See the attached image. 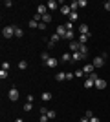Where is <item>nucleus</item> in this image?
I'll return each instance as SVG.
<instances>
[{"label":"nucleus","instance_id":"1","mask_svg":"<svg viewBox=\"0 0 110 122\" xmlns=\"http://www.w3.org/2000/svg\"><path fill=\"white\" fill-rule=\"evenodd\" d=\"M2 35H4V38H11V36H15V25H6L4 29H2Z\"/></svg>","mask_w":110,"mask_h":122},{"label":"nucleus","instance_id":"2","mask_svg":"<svg viewBox=\"0 0 110 122\" xmlns=\"http://www.w3.org/2000/svg\"><path fill=\"white\" fill-rule=\"evenodd\" d=\"M7 97H9L11 102H17L18 100V89H17V87H11L9 91H7Z\"/></svg>","mask_w":110,"mask_h":122},{"label":"nucleus","instance_id":"3","mask_svg":"<svg viewBox=\"0 0 110 122\" xmlns=\"http://www.w3.org/2000/svg\"><path fill=\"white\" fill-rule=\"evenodd\" d=\"M105 58H103V56H101V55H97V56H95V58H94V60H92V64H94V66L95 67H103V66H105Z\"/></svg>","mask_w":110,"mask_h":122},{"label":"nucleus","instance_id":"4","mask_svg":"<svg viewBox=\"0 0 110 122\" xmlns=\"http://www.w3.org/2000/svg\"><path fill=\"white\" fill-rule=\"evenodd\" d=\"M77 31H79V35H90V27H88V24H79Z\"/></svg>","mask_w":110,"mask_h":122},{"label":"nucleus","instance_id":"5","mask_svg":"<svg viewBox=\"0 0 110 122\" xmlns=\"http://www.w3.org/2000/svg\"><path fill=\"white\" fill-rule=\"evenodd\" d=\"M46 13H48V5L46 4H39V5H37V15H46Z\"/></svg>","mask_w":110,"mask_h":122},{"label":"nucleus","instance_id":"6","mask_svg":"<svg viewBox=\"0 0 110 122\" xmlns=\"http://www.w3.org/2000/svg\"><path fill=\"white\" fill-rule=\"evenodd\" d=\"M84 58H86V55H83V53H79V51H75V53H72V60H73V62L84 60Z\"/></svg>","mask_w":110,"mask_h":122},{"label":"nucleus","instance_id":"7","mask_svg":"<svg viewBox=\"0 0 110 122\" xmlns=\"http://www.w3.org/2000/svg\"><path fill=\"white\" fill-rule=\"evenodd\" d=\"M68 49L72 51V53H75V51H79V40H72L68 44Z\"/></svg>","mask_w":110,"mask_h":122},{"label":"nucleus","instance_id":"8","mask_svg":"<svg viewBox=\"0 0 110 122\" xmlns=\"http://www.w3.org/2000/svg\"><path fill=\"white\" fill-rule=\"evenodd\" d=\"M95 87H97V89H105L106 87V80L105 78H97V80H95Z\"/></svg>","mask_w":110,"mask_h":122},{"label":"nucleus","instance_id":"9","mask_svg":"<svg viewBox=\"0 0 110 122\" xmlns=\"http://www.w3.org/2000/svg\"><path fill=\"white\" fill-rule=\"evenodd\" d=\"M66 31H68V29H66V27H64V25L61 24V25H57V31H55V33H57V35L61 36V38H64V35H66Z\"/></svg>","mask_w":110,"mask_h":122},{"label":"nucleus","instance_id":"10","mask_svg":"<svg viewBox=\"0 0 110 122\" xmlns=\"http://www.w3.org/2000/svg\"><path fill=\"white\" fill-rule=\"evenodd\" d=\"M94 69H95V66H94V64H86V66L83 67V71L86 73V75H92V73H94Z\"/></svg>","mask_w":110,"mask_h":122},{"label":"nucleus","instance_id":"11","mask_svg":"<svg viewBox=\"0 0 110 122\" xmlns=\"http://www.w3.org/2000/svg\"><path fill=\"white\" fill-rule=\"evenodd\" d=\"M75 35H77V33H75V31H66V35H64V40H75Z\"/></svg>","mask_w":110,"mask_h":122},{"label":"nucleus","instance_id":"12","mask_svg":"<svg viewBox=\"0 0 110 122\" xmlns=\"http://www.w3.org/2000/svg\"><path fill=\"white\" fill-rule=\"evenodd\" d=\"M59 5H61V4H59L57 0H50V2H48V9H50V11H53V9H57Z\"/></svg>","mask_w":110,"mask_h":122},{"label":"nucleus","instance_id":"13","mask_svg":"<svg viewBox=\"0 0 110 122\" xmlns=\"http://www.w3.org/2000/svg\"><path fill=\"white\" fill-rule=\"evenodd\" d=\"M61 15L70 16V15H72V7H70V5H63V7H61Z\"/></svg>","mask_w":110,"mask_h":122},{"label":"nucleus","instance_id":"14","mask_svg":"<svg viewBox=\"0 0 110 122\" xmlns=\"http://www.w3.org/2000/svg\"><path fill=\"white\" fill-rule=\"evenodd\" d=\"M57 64H59V60H57V58H53V56H50V60L46 62L48 67H57Z\"/></svg>","mask_w":110,"mask_h":122},{"label":"nucleus","instance_id":"15","mask_svg":"<svg viewBox=\"0 0 110 122\" xmlns=\"http://www.w3.org/2000/svg\"><path fill=\"white\" fill-rule=\"evenodd\" d=\"M92 86H95V80H94V78H90V76H88V78L84 80V87L88 89V87H92Z\"/></svg>","mask_w":110,"mask_h":122},{"label":"nucleus","instance_id":"16","mask_svg":"<svg viewBox=\"0 0 110 122\" xmlns=\"http://www.w3.org/2000/svg\"><path fill=\"white\" fill-rule=\"evenodd\" d=\"M90 35H92V33H90ZM90 35H79L77 40L81 42V44H86V42H88V38H90Z\"/></svg>","mask_w":110,"mask_h":122},{"label":"nucleus","instance_id":"17","mask_svg":"<svg viewBox=\"0 0 110 122\" xmlns=\"http://www.w3.org/2000/svg\"><path fill=\"white\" fill-rule=\"evenodd\" d=\"M79 53H83V55H88V47H86V44H81V42H79Z\"/></svg>","mask_w":110,"mask_h":122},{"label":"nucleus","instance_id":"18","mask_svg":"<svg viewBox=\"0 0 110 122\" xmlns=\"http://www.w3.org/2000/svg\"><path fill=\"white\" fill-rule=\"evenodd\" d=\"M55 80H59V82H63V80H66V73H63V71H59L57 75H55Z\"/></svg>","mask_w":110,"mask_h":122},{"label":"nucleus","instance_id":"19","mask_svg":"<svg viewBox=\"0 0 110 122\" xmlns=\"http://www.w3.org/2000/svg\"><path fill=\"white\" fill-rule=\"evenodd\" d=\"M52 20H53V18H52V15H50V13H46V15H42V22H44V24H50Z\"/></svg>","mask_w":110,"mask_h":122},{"label":"nucleus","instance_id":"20","mask_svg":"<svg viewBox=\"0 0 110 122\" xmlns=\"http://www.w3.org/2000/svg\"><path fill=\"white\" fill-rule=\"evenodd\" d=\"M52 97H53V95H52V93H42V95H41V98H42V100H44V102H48V100H52Z\"/></svg>","mask_w":110,"mask_h":122},{"label":"nucleus","instance_id":"21","mask_svg":"<svg viewBox=\"0 0 110 122\" xmlns=\"http://www.w3.org/2000/svg\"><path fill=\"white\" fill-rule=\"evenodd\" d=\"M39 24H41V22H37V20H33V18H31V20H29V22H28V25H29V27H31V29H35V27H37V29H39Z\"/></svg>","mask_w":110,"mask_h":122},{"label":"nucleus","instance_id":"22","mask_svg":"<svg viewBox=\"0 0 110 122\" xmlns=\"http://www.w3.org/2000/svg\"><path fill=\"white\" fill-rule=\"evenodd\" d=\"M68 18H70V22H75V20H79V15H77V11H72V15H70Z\"/></svg>","mask_w":110,"mask_h":122},{"label":"nucleus","instance_id":"23","mask_svg":"<svg viewBox=\"0 0 110 122\" xmlns=\"http://www.w3.org/2000/svg\"><path fill=\"white\" fill-rule=\"evenodd\" d=\"M22 109H24V111H31V109H33V104H31V102H26V104L22 106Z\"/></svg>","mask_w":110,"mask_h":122},{"label":"nucleus","instance_id":"24","mask_svg":"<svg viewBox=\"0 0 110 122\" xmlns=\"http://www.w3.org/2000/svg\"><path fill=\"white\" fill-rule=\"evenodd\" d=\"M9 76V71L7 69H0V78H7Z\"/></svg>","mask_w":110,"mask_h":122},{"label":"nucleus","instance_id":"25","mask_svg":"<svg viewBox=\"0 0 110 122\" xmlns=\"http://www.w3.org/2000/svg\"><path fill=\"white\" fill-rule=\"evenodd\" d=\"M18 69H28V62L26 60H20V62H18Z\"/></svg>","mask_w":110,"mask_h":122},{"label":"nucleus","instance_id":"26","mask_svg":"<svg viewBox=\"0 0 110 122\" xmlns=\"http://www.w3.org/2000/svg\"><path fill=\"white\" fill-rule=\"evenodd\" d=\"M22 35H24V31H22L20 27H17V25H15V36H18V38H20Z\"/></svg>","mask_w":110,"mask_h":122},{"label":"nucleus","instance_id":"27","mask_svg":"<svg viewBox=\"0 0 110 122\" xmlns=\"http://www.w3.org/2000/svg\"><path fill=\"white\" fill-rule=\"evenodd\" d=\"M72 60V55L70 53H63V62H70Z\"/></svg>","mask_w":110,"mask_h":122},{"label":"nucleus","instance_id":"28","mask_svg":"<svg viewBox=\"0 0 110 122\" xmlns=\"http://www.w3.org/2000/svg\"><path fill=\"white\" fill-rule=\"evenodd\" d=\"M86 5H88L86 0H77V7H86Z\"/></svg>","mask_w":110,"mask_h":122},{"label":"nucleus","instance_id":"29","mask_svg":"<svg viewBox=\"0 0 110 122\" xmlns=\"http://www.w3.org/2000/svg\"><path fill=\"white\" fill-rule=\"evenodd\" d=\"M55 117H57V113L53 111V109H50V111H48V118H50V120H53Z\"/></svg>","mask_w":110,"mask_h":122},{"label":"nucleus","instance_id":"30","mask_svg":"<svg viewBox=\"0 0 110 122\" xmlns=\"http://www.w3.org/2000/svg\"><path fill=\"white\" fill-rule=\"evenodd\" d=\"M64 27H66V29H68V31H73V22H66V24H64Z\"/></svg>","mask_w":110,"mask_h":122},{"label":"nucleus","instance_id":"31","mask_svg":"<svg viewBox=\"0 0 110 122\" xmlns=\"http://www.w3.org/2000/svg\"><path fill=\"white\" fill-rule=\"evenodd\" d=\"M41 58H42V62L46 64V62L50 60V55H48V53H42V55H41Z\"/></svg>","mask_w":110,"mask_h":122},{"label":"nucleus","instance_id":"32","mask_svg":"<svg viewBox=\"0 0 110 122\" xmlns=\"http://www.w3.org/2000/svg\"><path fill=\"white\" fill-rule=\"evenodd\" d=\"M73 76H75V73H73V71H66V80H72Z\"/></svg>","mask_w":110,"mask_h":122},{"label":"nucleus","instance_id":"33","mask_svg":"<svg viewBox=\"0 0 110 122\" xmlns=\"http://www.w3.org/2000/svg\"><path fill=\"white\" fill-rule=\"evenodd\" d=\"M11 5H13L11 0H4V7H11Z\"/></svg>","mask_w":110,"mask_h":122},{"label":"nucleus","instance_id":"34","mask_svg":"<svg viewBox=\"0 0 110 122\" xmlns=\"http://www.w3.org/2000/svg\"><path fill=\"white\" fill-rule=\"evenodd\" d=\"M39 122H48V115H41V118H39Z\"/></svg>","mask_w":110,"mask_h":122},{"label":"nucleus","instance_id":"35","mask_svg":"<svg viewBox=\"0 0 110 122\" xmlns=\"http://www.w3.org/2000/svg\"><path fill=\"white\" fill-rule=\"evenodd\" d=\"M9 66H11L9 62H4V64H2V69H7V71H9Z\"/></svg>","mask_w":110,"mask_h":122},{"label":"nucleus","instance_id":"36","mask_svg":"<svg viewBox=\"0 0 110 122\" xmlns=\"http://www.w3.org/2000/svg\"><path fill=\"white\" fill-rule=\"evenodd\" d=\"M70 7H72V11H77V2H72V4H70Z\"/></svg>","mask_w":110,"mask_h":122},{"label":"nucleus","instance_id":"37","mask_svg":"<svg viewBox=\"0 0 110 122\" xmlns=\"http://www.w3.org/2000/svg\"><path fill=\"white\" fill-rule=\"evenodd\" d=\"M48 111H50L48 107H41V115H48Z\"/></svg>","mask_w":110,"mask_h":122},{"label":"nucleus","instance_id":"38","mask_svg":"<svg viewBox=\"0 0 110 122\" xmlns=\"http://www.w3.org/2000/svg\"><path fill=\"white\" fill-rule=\"evenodd\" d=\"M83 75H84L83 69H77V71H75V76H83Z\"/></svg>","mask_w":110,"mask_h":122},{"label":"nucleus","instance_id":"39","mask_svg":"<svg viewBox=\"0 0 110 122\" xmlns=\"http://www.w3.org/2000/svg\"><path fill=\"white\" fill-rule=\"evenodd\" d=\"M103 5H105V9H106V11H110V0H106Z\"/></svg>","mask_w":110,"mask_h":122},{"label":"nucleus","instance_id":"40","mask_svg":"<svg viewBox=\"0 0 110 122\" xmlns=\"http://www.w3.org/2000/svg\"><path fill=\"white\" fill-rule=\"evenodd\" d=\"M39 29L44 31V29H46V24H44V22H41V24H39Z\"/></svg>","mask_w":110,"mask_h":122},{"label":"nucleus","instance_id":"41","mask_svg":"<svg viewBox=\"0 0 110 122\" xmlns=\"http://www.w3.org/2000/svg\"><path fill=\"white\" fill-rule=\"evenodd\" d=\"M88 76H90V78H94V80H97V78H99V76H97V73H95V71L92 73V75H88Z\"/></svg>","mask_w":110,"mask_h":122},{"label":"nucleus","instance_id":"42","mask_svg":"<svg viewBox=\"0 0 110 122\" xmlns=\"http://www.w3.org/2000/svg\"><path fill=\"white\" fill-rule=\"evenodd\" d=\"M79 122H90V118L88 117H81V118H79Z\"/></svg>","mask_w":110,"mask_h":122},{"label":"nucleus","instance_id":"43","mask_svg":"<svg viewBox=\"0 0 110 122\" xmlns=\"http://www.w3.org/2000/svg\"><path fill=\"white\" fill-rule=\"evenodd\" d=\"M90 122H101V120H99V117H95V115H94V117L90 118Z\"/></svg>","mask_w":110,"mask_h":122},{"label":"nucleus","instance_id":"44","mask_svg":"<svg viewBox=\"0 0 110 122\" xmlns=\"http://www.w3.org/2000/svg\"><path fill=\"white\" fill-rule=\"evenodd\" d=\"M84 117H88V118H92V117H94V113H92V111H86V113H84Z\"/></svg>","mask_w":110,"mask_h":122},{"label":"nucleus","instance_id":"45","mask_svg":"<svg viewBox=\"0 0 110 122\" xmlns=\"http://www.w3.org/2000/svg\"><path fill=\"white\" fill-rule=\"evenodd\" d=\"M15 122H24V120H22V118H17V120Z\"/></svg>","mask_w":110,"mask_h":122}]
</instances>
